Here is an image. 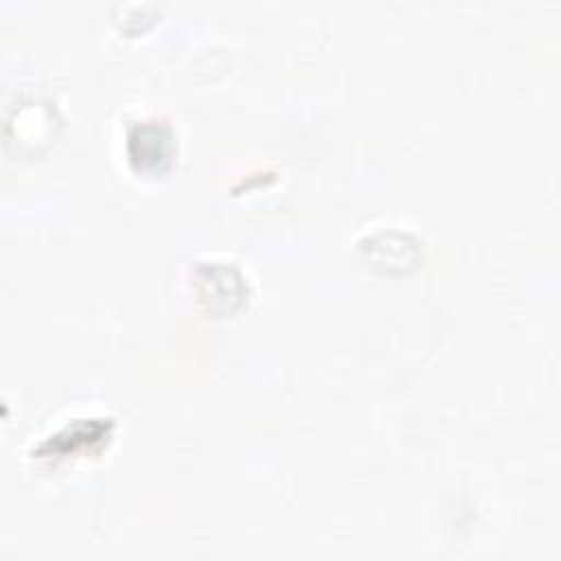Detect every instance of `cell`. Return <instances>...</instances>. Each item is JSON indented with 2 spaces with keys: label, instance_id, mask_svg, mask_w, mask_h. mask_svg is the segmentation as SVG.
I'll list each match as a JSON object with an SVG mask.
<instances>
[{
  "label": "cell",
  "instance_id": "obj_1",
  "mask_svg": "<svg viewBox=\"0 0 561 561\" xmlns=\"http://www.w3.org/2000/svg\"><path fill=\"white\" fill-rule=\"evenodd\" d=\"M127 156L138 173H162L173 156V136L169 125L142 121L129 127Z\"/></svg>",
  "mask_w": 561,
  "mask_h": 561
}]
</instances>
